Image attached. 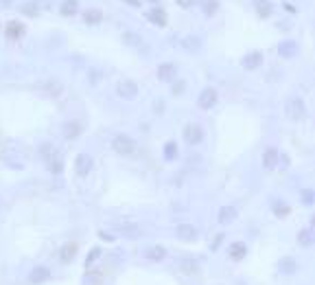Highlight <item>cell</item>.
<instances>
[{
    "instance_id": "1",
    "label": "cell",
    "mask_w": 315,
    "mask_h": 285,
    "mask_svg": "<svg viewBox=\"0 0 315 285\" xmlns=\"http://www.w3.org/2000/svg\"><path fill=\"white\" fill-rule=\"evenodd\" d=\"M112 149L119 153V156H134L138 151V143H136V138H131L129 134H114Z\"/></svg>"
},
{
    "instance_id": "2",
    "label": "cell",
    "mask_w": 315,
    "mask_h": 285,
    "mask_svg": "<svg viewBox=\"0 0 315 285\" xmlns=\"http://www.w3.org/2000/svg\"><path fill=\"white\" fill-rule=\"evenodd\" d=\"M114 232L127 241H136L142 237V226L138 222H131V219H123V222L114 224Z\"/></svg>"
},
{
    "instance_id": "3",
    "label": "cell",
    "mask_w": 315,
    "mask_h": 285,
    "mask_svg": "<svg viewBox=\"0 0 315 285\" xmlns=\"http://www.w3.org/2000/svg\"><path fill=\"white\" fill-rule=\"evenodd\" d=\"M0 160H3L9 169H16V171L24 169V158H22L20 149L13 147V145H5V147L0 149Z\"/></svg>"
},
{
    "instance_id": "4",
    "label": "cell",
    "mask_w": 315,
    "mask_h": 285,
    "mask_svg": "<svg viewBox=\"0 0 315 285\" xmlns=\"http://www.w3.org/2000/svg\"><path fill=\"white\" fill-rule=\"evenodd\" d=\"M284 114L289 121H304L306 119V103L302 97H289L284 103Z\"/></svg>"
},
{
    "instance_id": "5",
    "label": "cell",
    "mask_w": 315,
    "mask_h": 285,
    "mask_svg": "<svg viewBox=\"0 0 315 285\" xmlns=\"http://www.w3.org/2000/svg\"><path fill=\"white\" fill-rule=\"evenodd\" d=\"M116 94L125 101H134V99H138V94H140V86H138L134 79H121V82L116 84Z\"/></svg>"
},
{
    "instance_id": "6",
    "label": "cell",
    "mask_w": 315,
    "mask_h": 285,
    "mask_svg": "<svg viewBox=\"0 0 315 285\" xmlns=\"http://www.w3.org/2000/svg\"><path fill=\"white\" fill-rule=\"evenodd\" d=\"M178 270L184 276H199L202 274V263L197 257H190V254H184V257L178 259Z\"/></svg>"
},
{
    "instance_id": "7",
    "label": "cell",
    "mask_w": 315,
    "mask_h": 285,
    "mask_svg": "<svg viewBox=\"0 0 315 285\" xmlns=\"http://www.w3.org/2000/svg\"><path fill=\"white\" fill-rule=\"evenodd\" d=\"M175 237L180 241H184V244H190V241H197L199 239V228H197L195 224L190 222H180L175 226Z\"/></svg>"
},
{
    "instance_id": "8",
    "label": "cell",
    "mask_w": 315,
    "mask_h": 285,
    "mask_svg": "<svg viewBox=\"0 0 315 285\" xmlns=\"http://www.w3.org/2000/svg\"><path fill=\"white\" fill-rule=\"evenodd\" d=\"M79 254V244L77 241H66V244L57 250V261L62 263V266H68V263H72L77 259Z\"/></svg>"
},
{
    "instance_id": "9",
    "label": "cell",
    "mask_w": 315,
    "mask_h": 285,
    "mask_svg": "<svg viewBox=\"0 0 315 285\" xmlns=\"http://www.w3.org/2000/svg\"><path fill=\"white\" fill-rule=\"evenodd\" d=\"M142 257L147 259L149 263H164L168 259V250H166L162 244H151V246L145 248Z\"/></svg>"
},
{
    "instance_id": "10",
    "label": "cell",
    "mask_w": 315,
    "mask_h": 285,
    "mask_svg": "<svg viewBox=\"0 0 315 285\" xmlns=\"http://www.w3.org/2000/svg\"><path fill=\"white\" fill-rule=\"evenodd\" d=\"M182 136H184L186 145L195 147V145H199V143L204 141V127L197 125V123H188V125L182 129Z\"/></svg>"
},
{
    "instance_id": "11",
    "label": "cell",
    "mask_w": 315,
    "mask_h": 285,
    "mask_svg": "<svg viewBox=\"0 0 315 285\" xmlns=\"http://www.w3.org/2000/svg\"><path fill=\"white\" fill-rule=\"evenodd\" d=\"M156 75H158L160 82L173 84L175 79H178V64H175V62H162L156 68Z\"/></svg>"
},
{
    "instance_id": "12",
    "label": "cell",
    "mask_w": 315,
    "mask_h": 285,
    "mask_svg": "<svg viewBox=\"0 0 315 285\" xmlns=\"http://www.w3.org/2000/svg\"><path fill=\"white\" fill-rule=\"evenodd\" d=\"M92 167H94V158L90 156V153H77V158H75V173L79 175V178H85L88 173L92 171Z\"/></svg>"
},
{
    "instance_id": "13",
    "label": "cell",
    "mask_w": 315,
    "mask_h": 285,
    "mask_svg": "<svg viewBox=\"0 0 315 285\" xmlns=\"http://www.w3.org/2000/svg\"><path fill=\"white\" fill-rule=\"evenodd\" d=\"M219 101V92L215 90V88H204V90L199 92V97H197V106H199L202 110H212L217 106Z\"/></svg>"
},
{
    "instance_id": "14",
    "label": "cell",
    "mask_w": 315,
    "mask_h": 285,
    "mask_svg": "<svg viewBox=\"0 0 315 285\" xmlns=\"http://www.w3.org/2000/svg\"><path fill=\"white\" fill-rule=\"evenodd\" d=\"M50 279H53V270L48 266H35L31 272H28V283L31 285H42Z\"/></svg>"
},
{
    "instance_id": "15",
    "label": "cell",
    "mask_w": 315,
    "mask_h": 285,
    "mask_svg": "<svg viewBox=\"0 0 315 285\" xmlns=\"http://www.w3.org/2000/svg\"><path fill=\"white\" fill-rule=\"evenodd\" d=\"M237 217H239V209L234 206V204H223V206L217 211V222L221 226H230L232 222H237Z\"/></svg>"
},
{
    "instance_id": "16",
    "label": "cell",
    "mask_w": 315,
    "mask_h": 285,
    "mask_svg": "<svg viewBox=\"0 0 315 285\" xmlns=\"http://www.w3.org/2000/svg\"><path fill=\"white\" fill-rule=\"evenodd\" d=\"M298 270H300V263L296 257H291V254H284V257L278 261V272L282 276H294V274H298Z\"/></svg>"
},
{
    "instance_id": "17",
    "label": "cell",
    "mask_w": 315,
    "mask_h": 285,
    "mask_svg": "<svg viewBox=\"0 0 315 285\" xmlns=\"http://www.w3.org/2000/svg\"><path fill=\"white\" fill-rule=\"evenodd\" d=\"M24 33H26V29H24V24H22V22H18V20L7 22L5 38L9 40V42H18L20 38H24Z\"/></svg>"
},
{
    "instance_id": "18",
    "label": "cell",
    "mask_w": 315,
    "mask_h": 285,
    "mask_svg": "<svg viewBox=\"0 0 315 285\" xmlns=\"http://www.w3.org/2000/svg\"><path fill=\"white\" fill-rule=\"evenodd\" d=\"M263 60H265V55L261 53V50H252V53L243 55V60H241V68L245 70H256L263 66Z\"/></svg>"
},
{
    "instance_id": "19",
    "label": "cell",
    "mask_w": 315,
    "mask_h": 285,
    "mask_svg": "<svg viewBox=\"0 0 315 285\" xmlns=\"http://www.w3.org/2000/svg\"><path fill=\"white\" fill-rule=\"evenodd\" d=\"M298 50H300V46L296 40H282L278 44V55H280L282 60H294L298 55Z\"/></svg>"
},
{
    "instance_id": "20",
    "label": "cell",
    "mask_w": 315,
    "mask_h": 285,
    "mask_svg": "<svg viewBox=\"0 0 315 285\" xmlns=\"http://www.w3.org/2000/svg\"><path fill=\"white\" fill-rule=\"evenodd\" d=\"M105 283V272L101 268H85L83 274V285H103Z\"/></svg>"
},
{
    "instance_id": "21",
    "label": "cell",
    "mask_w": 315,
    "mask_h": 285,
    "mask_svg": "<svg viewBox=\"0 0 315 285\" xmlns=\"http://www.w3.org/2000/svg\"><path fill=\"white\" fill-rule=\"evenodd\" d=\"M228 257L230 261H243L247 257V244L245 241H232L228 246Z\"/></svg>"
},
{
    "instance_id": "22",
    "label": "cell",
    "mask_w": 315,
    "mask_h": 285,
    "mask_svg": "<svg viewBox=\"0 0 315 285\" xmlns=\"http://www.w3.org/2000/svg\"><path fill=\"white\" fill-rule=\"evenodd\" d=\"M81 132H83V127L79 121H66L62 125V134H64L66 141H75V138L81 136Z\"/></svg>"
},
{
    "instance_id": "23",
    "label": "cell",
    "mask_w": 315,
    "mask_h": 285,
    "mask_svg": "<svg viewBox=\"0 0 315 285\" xmlns=\"http://www.w3.org/2000/svg\"><path fill=\"white\" fill-rule=\"evenodd\" d=\"M42 90L46 94H50V97H62L64 94V84L60 82V79L50 77V79H44L42 82Z\"/></svg>"
},
{
    "instance_id": "24",
    "label": "cell",
    "mask_w": 315,
    "mask_h": 285,
    "mask_svg": "<svg viewBox=\"0 0 315 285\" xmlns=\"http://www.w3.org/2000/svg\"><path fill=\"white\" fill-rule=\"evenodd\" d=\"M278 156H280V151H278V147H267L265 151H263V158H261L263 167H265L267 171L276 169V165H278Z\"/></svg>"
},
{
    "instance_id": "25",
    "label": "cell",
    "mask_w": 315,
    "mask_h": 285,
    "mask_svg": "<svg viewBox=\"0 0 315 285\" xmlns=\"http://www.w3.org/2000/svg\"><path fill=\"white\" fill-rule=\"evenodd\" d=\"M145 16H147V20L151 22V24H156V27H166L168 24L166 13H164V9H160V7H151Z\"/></svg>"
},
{
    "instance_id": "26",
    "label": "cell",
    "mask_w": 315,
    "mask_h": 285,
    "mask_svg": "<svg viewBox=\"0 0 315 285\" xmlns=\"http://www.w3.org/2000/svg\"><path fill=\"white\" fill-rule=\"evenodd\" d=\"M182 48H184L186 53H199L202 50V38H197V35H186V38L182 40Z\"/></svg>"
},
{
    "instance_id": "27",
    "label": "cell",
    "mask_w": 315,
    "mask_h": 285,
    "mask_svg": "<svg viewBox=\"0 0 315 285\" xmlns=\"http://www.w3.org/2000/svg\"><path fill=\"white\" fill-rule=\"evenodd\" d=\"M180 156V147L175 141H166L164 147H162V158L166 160V163H175V158Z\"/></svg>"
},
{
    "instance_id": "28",
    "label": "cell",
    "mask_w": 315,
    "mask_h": 285,
    "mask_svg": "<svg viewBox=\"0 0 315 285\" xmlns=\"http://www.w3.org/2000/svg\"><path fill=\"white\" fill-rule=\"evenodd\" d=\"M252 3H254V9H256V13H259L261 18H269L274 13L272 0H252Z\"/></svg>"
},
{
    "instance_id": "29",
    "label": "cell",
    "mask_w": 315,
    "mask_h": 285,
    "mask_svg": "<svg viewBox=\"0 0 315 285\" xmlns=\"http://www.w3.org/2000/svg\"><path fill=\"white\" fill-rule=\"evenodd\" d=\"M123 44L129 48H140L142 46V35L136 31H125L123 33Z\"/></svg>"
},
{
    "instance_id": "30",
    "label": "cell",
    "mask_w": 315,
    "mask_h": 285,
    "mask_svg": "<svg viewBox=\"0 0 315 285\" xmlns=\"http://www.w3.org/2000/svg\"><path fill=\"white\" fill-rule=\"evenodd\" d=\"M46 169L50 171V173H55V175H60L62 171H64V158H62V153H55L50 160H46Z\"/></svg>"
},
{
    "instance_id": "31",
    "label": "cell",
    "mask_w": 315,
    "mask_h": 285,
    "mask_svg": "<svg viewBox=\"0 0 315 285\" xmlns=\"http://www.w3.org/2000/svg\"><path fill=\"white\" fill-rule=\"evenodd\" d=\"M272 213L276 217H287L291 213V206H289V202L287 200H274L272 202Z\"/></svg>"
},
{
    "instance_id": "32",
    "label": "cell",
    "mask_w": 315,
    "mask_h": 285,
    "mask_svg": "<svg viewBox=\"0 0 315 285\" xmlns=\"http://www.w3.org/2000/svg\"><path fill=\"white\" fill-rule=\"evenodd\" d=\"M83 22H85V24H90V27L101 24V22H103V11H101V9H88V11H83Z\"/></svg>"
},
{
    "instance_id": "33",
    "label": "cell",
    "mask_w": 315,
    "mask_h": 285,
    "mask_svg": "<svg viewBox=\"0 0 315 285\" xmlns=\"http://www.w3.org/2000/svg\"><path fill=\"white\" fill-rule=\"evenodd\" d=\"M296 239H298V246L300 248H311L313 246V230L311 228H300Z\"/></svg>"
},
{
    "instance_id": "34",
    "label": "cell",
    "mask_w": 315,
    "mask_h": 285,
    "mask_svg": "<svg viewBox=\"0 0 315 285\" xmlns=\"http://www.w3.org/2000/svg\"><path fill=\"white\" fill-rule=\"evenodd\" d=\"M79 11V3L77 0H62V5H60V13L62 16H75V13Z\"/></svg>"
},
{
    "instance_id": "35",
    "label": "cell",
    "mask_w": 315,
    "mask_h": 285,
    "mask_svg": "<svg viewBox=\"0 0 315 285\" xmlns=\"http://www.w3.org/2000/svg\"><path fill=\"white\" fill-rule=\"evenodd\" d=\"M195 3L202 7L204 16H215L217 9H219V3H217V0H195Z\"/></svg>"
},
{
    "instance_id": "36",
    "label": "cell",
    "mask_w": 315,
    "mask_h": 285,
    "mask_svg": "<svg viewBox=\"0 0 315 285\" xmlns=\"http://www.w3.org/2000/svg\"><path fill=\"white\" fill-rule=\"evenodd\" d=\"M55 153H60V151H57V147H55L53 143H42V145H40V158L44 160V163L53 158Z\"/></svg>"
},
{
    "instance_id": "37",
    "label": "cell",
    "mask_w": 315,
    "mask_h": 285,
    "mask_svg": "<svg viewBox=\"0 0 315 285\" xmlns=\"http://www.w3.org/2000/svg\"><path fill=\"white\" fill-rule=\"evenodd\" d=\"M101 257H103V250H101V248H99V246H94V248H92V250H90V252H88V257H85V261H83V263H85V268H92V266H94V263H97V261H99Z\"/></svg>"
},
{
    "instance_id": "38",
    "label": "cell",
    "mask_w": 315,
    "mask_h": 285,
    "mask_svg": "<svg viewBox=\"0 0 315 285\" xmlns=\"http://www.w3.org/2000/svg\"><path fill=\"white\" fill-rule=\"evenodd\" d=\"M20 11L24 13V16H28V18H33V16H38V3H35V0H26L24 5L20 7Z\"/></svg>"
},
{
    "instance_id": "39",
    "label": "cell",
    "mask_w": 315,
    "mask_h": 285,
    "mask_svg": "<svg viewBox=\"0 0 315 285\" xmlns=\"http://www.w3.org/2000/svg\"><path fill=\"white\" fill-rule=\"evenodd\" d=\"M101 79H103V70L101 68H90L88 70V82H90V86H97Z\"/></svg>"
},
{
    "instance_id": "40",
    "label": "cell",
    "mask_w": 315,
    "mask_h": 285,
    "mask_svg": "<svg viewBox=\"0 0 315 285\" xmlns=\"http://www.w3.org/2000/svg\"><path fill=\"white\" fill-rule=\"evenodd\" d=\"M302 204L304 206H313V202H315V193H313V189H302Z\"/></svg>"
},
{
    "instance_id": "41",
    "label": "cell",
    "mask_w": 315,
    "mask_h": 285,
    "mask_svg": "<svg viewBox=\"0 0 315 285\" xmlns=\"http://www.w3.org/2000/svg\"><path fill=\"white\" fill-rule=\"evenodd\" d=\"M184 90H186V82H184V79H175V82L171 84V92L173 94H184Z\"/></svg>"
},
{
    "instance_id": "42",
    "label": "cell",
    "mask_w": 315,
    "mask_h": 285,
    "mask_svg": "<svg viewBox=\"0 0 315 285\" xmlns=\"http://www.w3.org/2000/svg\"><path fill=\"white\" fill-rule=\"evenodd\" d=\"M99 239L105 241V244H114L116 241V237L112 235V232H105V230H99Z\"/></svg>"
},
{
    "instance_id": "43",
    "label": "cell",
    "mask_w": 315,
    "mask_h": 285,
    "mask_svg": "<svg viewBox=\"0 0 315 285\" xmlns=\"http://www.w3.org/2000/svg\"><path fill=\"white\" fill-rule=\"evenodd\" d=\"M153 112H156V114H162V112H164V101H162V99H156V101H153Z\"/></svg>"
},
{
    "instance_id": "44",
    "label": "cell",
    "mask_w": 315,
    "mask_h": 285,
    "mask_svg": "<svg viewBox=\"0 0 315 285\" xmlns=\"http://www.w3.org/2000/svg\"><path fill=\"white\" fill-rule=\"evenodd\" d=\"M276 167H280V169L284 171V169L289 167V158L284 156V153H280V156H278V165H276Z\"/></svg>"
},
{
    "instance_id": "45",
    "label": "cell",
    "mask_w": 315,
    "mask_h": 285,
    "mask_svg": "<svg viewBox=\"0 0 315 285\" xmlns=\"http://www.w3.org/2000/svg\"><path fill=\"white\" fill-rule=\"evenodd\" d=\"M225 239V235H223V232H219V235L215 237V241H212V246H210V250H217V248L219 246H221V241Z\"/></svg>"
},
{
    "instance_id": "46",
    "label": "cell",
    "mask_w": 315,
    "mask_h": 285,
    "mask_svg": "<svg viewBox=\"0 0 315 285\" xmlns=\"http://www.w3.org/2000/svg\"><path fill=\"white\" fill-rule=\"evenodd\" d=\"M178 5H182L184 9H190V7H195L197 3H195V0H178Z\"/></svg>"
},
{
    "instance_id": "47",
    "label": "cell",
    "mask_w": 315,
    "mask_h": 285,
    "mask_svg": "<svg viewBox=\"0 0 315 285\" xmlns=\"http://www.w3.org/2000/svg\"><path fill=\"white\" fill-rule=\"evenodd\" d=\"M282 7H284V9H287L289 13H296V11H298V9H296V7H294V5H291V3H284Z\"/></svg>"
},
{
    "instance_id": "48",
    "label": "cell",
    "mask_w": 315,
    "mask_h": 285,
    "mask_svg": "<svg viewBox=\"0 0 315 285\" xmlns=\"http://www.w3.org/2000/svg\"><path fill=\"white\" fill-rule=\"evenodd\" d=\"M127 3H129L131 7H140V0H127Z\"/></svg>"
}]
</instances>
